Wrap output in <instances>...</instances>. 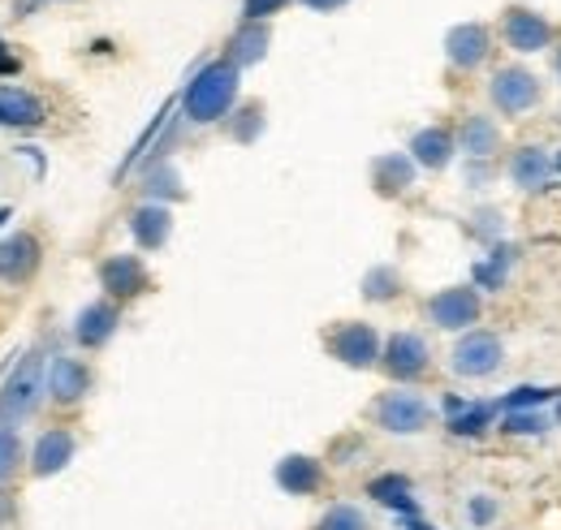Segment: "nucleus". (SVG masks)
<instances>
[{"label":"nucleus","mask_w":561,"mask_h":530,"mask_svg":"<svg viewBox=\"0 0 561 530\" xmlns=\"http://www.w3.org/2000/svg\"><path fill=\"white\" fill-rule=\"evenodd\" d=\"M458 151H467V160H496L501 151V126L489 113H467L458 126Z\"/></svg>","instance_id":"obj_20"},{"label":"nucleus","mask_w":561,"mask_h":530,"mask_svg":"<svg viewBox=\"0 0 561 530\" xmlns=\"http://www.w3.org/2000/svg\"><path fill=\"white\" fill-rule=\"evenodd\" d=\"M415 177H420V164L411 160V151H385V155L371 160V186L385 199L407 195L415 186Z\"/></svg>","instance_id":"obj_14"},{"label":"nucleus","mask_w":561,"mask_h":530,"mask_svg":"<svg viewBox=\"0 0 561 530\" xmlns=\"http://www.w3.org/2000/svg\"><path fill=\"white\" fill-rule=\"evenodd\" d=\"M501 362H505V345H501V336L489 329H471L458 336V345H454V354H449V367H454V376H462V380H489L501 371Z\"/></svg>","instance_id":"obj_7"},{"label":"nucleus","mask_w":561,"mask_h":530,"mask_svg":"<svg viewBox=\"0 0 561 530\" xmlns=\"http://www.w3.org/2000/svg\"><path fill=\"white\" fill-rule=\"evenodd\" d=\"M273 479L285 496H316L324 487V462L311 453H285L273 470Z\"/></svg>","instance_id":"obj_15"},{"label":"nucleus","mask_w":561,"mask_h":530,"mask_svg":"<svg viewBox=\"0 0 561 530\" xmlns=\"http://www.w3.org/2000/svg\"><path fill=\"white\" fill-rule=\"evenodd\" d=\"M371 423L389 436H423L436 423V410L423 393L402 384V389H389L371 401Z\"/></svg>","instance_id":"obj_3"},{"label":"nucleus","mask_w":561,"mask_h":530,"mask_svg":"<svg viewBox=\"0 0 561 530\" xmlns=\"http://www.w3.org/2000/svg\"><path fill=\"white\" fill-rule=\"evenodd\" d=\"M445 410H449V418H445V427L454 431V436H484L489 427H496V418H501V405H492V401H458L449 398L445 401Z\"/></svg>","instance_id":"obj_22"},{"label":"nucleus","mask_w":561,"mask_h":530,"mask_svg":"<svg viewBox=\"0 0 561 530\" xmlns=\"http://www.w3.org/2000/svg\"><path fill=\"white\" fill-rule=\"evenodd\" d=\"M380 367H385L389 380L415 384L420 376H427V367H432V349H427V341H423L420 332H393V336L385 341Z\"/></svg>","instance_id":"obj_8"},{"label":"nucleus","mask_w":561,"mask_h":530,"mask_svg":"<svg viewBox=\"0 0 561 530\" xmlns=\"http://www.w3.org/2000/svg\"><path fill=\"white\" fill-rule=\"evenodd\" d=\"M324 345H329V354H333L342 367H351V371H371V367L380 362V354H385L380 332L371 329L367 320H342L337 329H329Z\"/></svg>","instance_id":"obj_6"},{"label":"nucleus","mask_w":561,"mask_h":530,"mask_svg":"<svg viewBox=\"0 0 561 530\" xmlns=\"http://www.w3.org/2000/svg\"><path fill=\"white\" fill-rule=\"evenodd\" d=\"M505 173H510V182H514L523 195H536V191H545V186L553 182L558 155H553L549 147H540V142H523V147L510 151Z\"/></svg>","instance_id":"obj_10"},{"label":"nucleus","mask_w":561,"mask_h":530,"mask_svg":"<svg viewBox=\"0 0 561 530\" xmlns=\"http://www.w3.org/2000/svg\"><path fill=\"white\" fill-rule=\"evenodd\" d=\"M44 100L31 95L26 87H0V126L9 130H31V126H44Z\"/></svg>","instance_id":"obj_23"},{"label":"nucleus","mask_w":561,"mask_h":530,"mask_svg":"<svg viewBox=\"0 0 561 530\" xmlns=\"http://www.w3.org/2000/svg\"><path fill=\"white\" fill-rule=\"evenodd\" d=\"M549 427H558V423L545 410H505L496 418V431L501 436H549Z\"/></svg>","instance_id":"obj_28"},{"label":"nucleus","mask_w":561,"mask_h":530,"mask_svg":"<svg viewBox=\"0 0 561 530\" xmlns=\"http://www.w3.org/2000/svg\"><path fill=\"white\" fill-rule=\"evenodd\" d=\"M285 4H289V0H242V18H247V22H268Z\"/></svg>","instance_id":"obj_36"},{"label":"nucleus","mask_w":561,"mask_h":530,"mask_svg":"<svg viewBox=\"0 0 561 530\" xmlns=\"http://www.w3.org/2000/svg\"><path fill=\"white\" fill-rule=\"evenodd\" d=\"M142 195L147 203H173V199H186V186H182V173L169 164V160H160V164H151L147 169V177H142Z\"/></svg>","instance_id":"obj_27"},{"label":"nucleus","mask_w":561,"mask_h":530,"mask_svg":"<svg viewBox=\"0 0 561 530\" xmlns=\"http://www.w3.org/2000/svg\"><path fill=\"white\" fill-rule=\"evenodd\" d=\"M100 289L113 298V302H130L151 289V272L139 255H108L100 264Z\"/></svg>","instance_id":"obj_12"},{"label":"nucleus","mask_w":561,"mask_h":530,"mask_svg":"<svg viewBox=\"0 0 561 530\" xmlns=\"http://www.w3.org/2000/svg\"><path fill=\"white\" fill-rule=\"evenodd\" d=\"M553 73H558V78H561V48H558V53H553Z\"/></svg>","instance_id":"obj_39"},{"label":"nucleus","mask_w":561,"mask_h":530,"mask_svg":"<svg viewBox=\"0 0 561 530\" xmlns=\"http://www.w3.org/2000/svg\"><path fill=\"white\" fill-rule=\"evenodd\" d=\"M268 57V26L264 22H242L225 48V61H233L238 69L247 66H260Z\"/></svg>","instance_id":"obj_25"},{"label":"nucleus","mask_w":561,"mask_h":530,"mask_svg":"<svg viewBox=\"0 0 561 530\" xmlns=\"http://www.w3.org/2000/svg\"><path fill=\"white\" fill-rule=\"evenodd\" d=\"M402 530H432V527L423 522L420 514H411V518H402Z\"/></svg>","instance_id":"obj_38"},{"label":"nucleus","mask_w":561,"mask_h":530,"mask_svg":"<svg viewBox=\"0 0 561 530\" xmlns=\"http://www.w3.org/2000/svg\"><path fill=\"white\" fill-rule=\"evenodd\" d=\"M39 255H44V246H39L35 233H9V238H0V280H9V285L31 280L35 267H39Z\"/></svg>","instance_id":"obj_16"},{"label":"nucleus","mask_w":561,"mask_h":530,"mask_svg":"<svg viewBox=\"0 0 561 530\" xmlns=\"http://www.w3.org/2000/svg\"><path fill=\"white\" fill-rule=\"evenodd\" d=\"M518 264V246L514 242H496L489 251V260H480L476 264V289H505V280H510V272Z\"/></svg>","instance_id":"obj_26"},{"label":"nucleus","mask_w":561,"mask_h":530,"mask_svg":"<svg viewBox=\"0 0 561 530\" xmlns=\"http://www.w3.org/2000/svg\"><path fill=\"white\" fill-rule=\"evenodd\" d=\"M4 220H9V211H0V224H4Z\"/></svg>","instance_id":"obj_40"},{"label":"nucleus","mask_w":561,"mask_h":530,"mask_svg":"<svg viewBox=\"0 0 561 530\" xmlns=\"http://www.w3.org/2000/svg\"><path fill=\"white\" fill-rule=\"evenodd\" d=\"M44 393H48V367H44V354L31 349V354L13 367L9 384L0 389V427H4V431H18V427L39 410Z\"/></svg>","instance_id":"obj_2"},{"label":"nucleus","mask_w":561,"mask_h":530,"mask_svg":"<svg viewBox=\"0 0 561 530\" xmlns=\"http://www.w3.org/2000/svg\"><path fill=\"white\" fill-rule=\"evenodd\" d=\"M561 393L558 389H545V384H518V389H510L505 398H501V414L505 410H545V405H553Z\"/></svg>","instance_id":"obj_30"},{"label":"nucleus","mask_w":561,"mask_h":530,"mask_svg":"<svg viewBox=\"0 0 561 530\" xmlns=\"http://www.w3.org/2000/svg\"><path fill=\"white\" fill-rule=\"evenodd\" d=\"M423 315L440 332H471L484 315V298H480L476 285H449V289H436L427 298Z\"/></svg>","instance_id":"obj_5"},{"label":"nucleus","mask_w":561,"mask_h":530,"mask_svg":"<svg viewBox=\"0 0 561 530\" xmlns=\"http://www.w3.org/2000/svg\"><path fill=\"white\" fill-rule=\"evenodd\" d=\"M501 35H505V44H510L514 53H523V57L553 48V22H549L545 13H536V9H527V4H510V9L501 13Z\"/></svg>","instance_id":"obj_9"},{"label":"nucleus","mask_w":561,"mask_h":530,"mask_svg":"<svg viewBox=\"0 0 561 530\" xmlns=\"http://www.w3.org/2000/svg\"><path fill=\"white\" fill-rule=\"evenodd\" d=\"M492 57V31L484 22H458L445 35V61L462 73L480 69Z\"/></svg>","instance_id":"obj_11"},{"label":"nucleus","mask_w":561,"mask_h":530,"mask_svg":"<svg viewBox=\"0 0 561 530\" xmlns=\"http://www.w3.org/2000/svg\"><path fill=\"white\" fill-rule=\"evenodd\" d=\"M307 9H316V13H333V9H342V4H351V0H302Z\"/></svg>","instance_id":"obj_37"},{"label":"nucleus","mask_w":561,"mask_h":530,"mask_svg":"<svg viewBox=\"0 0 561 530\" xmlns=\"http://www.w3.org/2000/svg\"><path fill=\"white\" fill-rule=\"evenodd\" d=\"M117 324H122V311H117L113 298L91 302V307H82L78 320H73V341H78L82 349H104V345L117 336Z\"/></svg>","instance_id":"obj_13"},{"label":"nucleus","mask_w":561,"mask_h":530,"mask_svg":"<svg viewBox=\"0 0 561 530\" xmlns=\"http://www.w3.org/2000/svg\"><path fill=\"white\" fill-rule=\"evenodd\" d=\"M311 530H371V522H367V514L358 505H329Z\"/></svg>","instance_id":"obj_31"},{"label":"nucleus","mask_w":561,"mask_h":530,"mask_svg":"<svg viewBox=\"0 0 561 530\" xmlns=\"http://www.w3.org/2000/svg\"><path fill=\"white\" fill-rule=\"evenodd\" d=\"M367 496H371L376 505H385V509L402 514V518L420 514V505H415V483H411L407 474H398V470H389V474H376V479H367Z\"/></svg>","instance_id":"obj_24"},{"label":"nucleus","mask_w":561,"mask_h":530,"mask_svg":"<svg viewBox=\"0 0 561 530\" xmlns=\"http://www.w3.org/2000/svg\"><path fill=\"white\" fill-rule=\"evenodd\" d=\"M496 518H501V500L492 492H480V496L467 500V522H471V530H489Z\"/></svg>","instance_id":"obj_33"},{"label":"nucleus","mask_w":561,"mask_h":530,"mask_svg":"<svg viewBox=\"0 0 561 530\" xmlns=\"http://www.w3.org/2000/svg\"><path fill=\"white\" fill-rule=\"evenodd\" d=\"M398 293H402V272L398 267H367V276H363V298L367 302H393Z\"/></svg>","instance_id":"obj_29"},{"label":"nucleus","mask_w":561,"mask_h":530,"mask_svg":"<svg viewBox=\"0 0 561 530\" xmlns=\"http://www.w3.org/2000/svg\"><path fill=\"white\" fill-rule=\"evenodd\" d=\"M558 169H561V155H558Z\"/></svg>","instance_id":"obj_41"},{"label":"nucleus","mask_w":561,"mask_h":530,"mask_svg":"<svg viewBox=\"0 0 561 530\" xmlns=\"http://www.w3.org/2000/svg\"><path fill=\"white\" fill-rule=\"evenodd\" d=\"M260 130H264V108H260V104H247L242 113L229 117V134H233L238 142H255Z\"/></svg>","instance_id":"obj_32"},{"label":"nucleus","mask_w":561,"mask_h":530,"mask_svg":"<svg viewBox=\"0 0 561 530\" xmlns=\"http://www.w3.org/2000/svg\"><path fill=\"white\" fill-rule=\"evenodd\" d=\"M130 233L142 251H160L169 238H173V211L169 203H139L130 211Z\"/></svg>","instance_id":"obj_21"},{"label":"nucleus","mask_w":561,"mask_h":530,"mask_svg":"<svg viewBox=\"0 0 561 530\" xmlns=\"http://www.w3.org/2000/svg\"><path fill=\"white\" fill-rule=\"evenodd\" d=\"M545 95L540 73H531L527 66H501L489 78V100L501 117H527Z\"/></svg>","instance_id":"obj_4"},{"label":"nucleus","mask_w":561,"mask_h":530,"mask_svg":"<svg viewBox=\"0 0 561 530\" xmlns=\"http://www.w3.org/2000/svg\"><path fill=\"white\" fill-rule=\"evenodd\" d=\"M73 453H78V436L70 427H48L31 449V470L39 479H53V474H61L73 462Z\"/></svg>","instance_id":"obj_17"},{"label":"nucleus","mask_w":561,"mask_h":530,"mask_svg":"<svg viewBox=\"0 0 561 530\" xmlns=\"http://www.w3.org/2000/svg\"><path fill=\"white\" fill-rule=\"evenodd\" d=\"M22 462V445H18V431H4L0 427V483L13 479V470Z\"/></svg>","instance_id":"obj_34"},{"label":"nucleus","mask_w":561,"mask_h":530,"mask_svg":"<svg viewBox=\"0 0 561 530\" xmlns=\"http://www.w3.org/2000/svg\"><path fill=\"white\" fill-rule=\"evenodd\" d=\"M411 160L420 164V169H432V173H440V169H449L454 164V151H458V134L445 130V126H423L415 138H411Z\"/></svg>","instance_id":"obj_19"},{"label":"nucleus","mask_w":561,"mask_h":530,"mask_svg":"<svg viewBox=\"0 0 561 530\" xmlns=\"http://www.w3.org/2000/svg\"><path fill=\"white\" fill-rule=\"evenodd\" d=\"M471 220H476V224H471V233H476V238H484L489 246H496V242H501V233H505V224H496V220H501L496 211H476Z\"/></svg>","instance_id":"obj_35"},{"label":"nucleus","mask_w":561,"mask_h":530,"mask_svg":"<svg viewBox=\"0 0 561 530\" xmlns=\"http://www.w3.org/2000/svg\"><path fill=\"white\" fill-rule=\"evenodd\" d=\"M238 87H242V69L233 66V61H225V57L208 61V66L186 82V91H182L186 122H195V126L225 122L233 113V104H238Z\"/></svg>","instance_id":"obj_1"},{"label":"nucleus","mask_w":561,"mask_h":530,"mask_svg":"<svg viewBox=\"0 0 561 530\" xmlns=\"http://www.w3.org/2000/svg\"><path fill=\"white\" fill-rule=\"evenodd\" d=\"M91 393V367L82 358H66L57 354L53 367H48V398L57 405H73Z\"/></svg>","instance_id":"obj_18"}]
</instances>
